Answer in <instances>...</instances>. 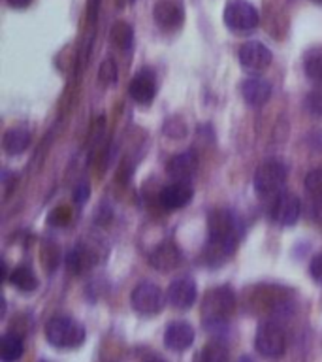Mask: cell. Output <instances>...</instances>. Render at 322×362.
<instances>
[{
	"instance_id": "obj_1",
	"label": "cell",
	"mask_w": 322,
	"mask_h": 362,
	"mask_svg": "<svg viewBox=\"0 0 322 362\" xmlns=\"http://www.w3.org/2000/svg\"><path fill=\"white\" fill-rule=\"evenodd\" d=\"M236 311V294L230 287H217L205 293L202 302L203 327L208 330L225 327Z\"/></svg>"
},
{
	"instance_id": "obj_2",
	"label": "cell",
	"mask_w": 322,
	"mask_h": 362,
	"mask_svg": "<svg viewBox=\"0 0 322 362\" xmlns=\"http://www.w3.org/2000/svg\"><path fill=\"white\" fill-rule=\"evenodd\" d=\"M45 336L47 341L59 349H73L85 341V328L72 317L56 315L47 322Z\"/></svg>"
},
{
	"instance_id": "obj_3",
	"label": "cell",
	"mask_w": 322,
	"mask_h": 362,
	"mask_svg": "<svg viewBox=\"0 0 322 362\" xmlns=\"http://www.w3.org/2000/svg\"><path fill=\"white\" fill-rule=\"evenodd\" d=\"M287 175V166L281 160H275V158L266 160V163L260 164L256 174H254V189L262 197L279 194L282 187H285Z\"/></svg>"
},
{
	"instance_id": "obj_4",
	"label": "cell",
	"mask_w": 322,
	"mask_h": 362,
	"mask_svg": "<svg viewBox=\"0 0 322 362\" xmlns=\"http://www.w3.org/2000/svg\"><path fill=\"white\" fill-rule=\"evenodd\" d=\"M258 10L247 0H232L225 8V25L237 34L253 33L258 27Z\"/></svg>"
},
{
	"instance_id": "obj_5",
	"label": "cell",
	"mask_w": 322,
	"mask_h": 362,
	"mask_svg": "<svg viewBox=\"0 0 322 362\" xmlns=\"http://www.w3.org/2000/svg\"><path fill=\"white\" fill-rule=\"evenodd\" d=\"M254 345L264 358H281L287 351V338L277 322H262L254 338Z\"/></svg>"
},
{
	"instance_id": "obj_6",
	"label": "cell",
	"mask_w": 322,
	"mask_h": 362,
	"mask_svg": "<svg viewBox=\"0 0 322 362\" xmlns=\"http://www.w3.org/2000/svg\"><path fill=\"white\" fill-rule=\"evenodd\" d=\"M130 302H132V308L141 315H155L162 310L166 300H164L160 287H157L151 281H143L132 291Z\"/></svg>"
},
{
	"instance_id": "obj_7",
	"label": "cell",
	"mask_w": 322,
	"mask_h": 362,
	"mask_svg": "<svg viewBox=\"0 0 322 362\" xmlns=\"http://www.w3.org/2000/svg\"><path fill=\"white\" fill-rule=\"evenodd\" d=\"M208 234L211 240H237V219L230 209H213L208 215Z\"/></svg>"
},
{
	"instance_id": "obj_8",
	"label": "cell",
	"mask_w": 322,
	"mask_h": 362,
	"mask_svg": "<svg viewBox=\"0 0 322 362\" xmlns=\"http://www.w3.org/2000/svg\"><path fill=\"white\" fill-rule=\"evenodd\" d=\"M299 211H302V204L296 194L279 192L273 200L270 215L279 226H292L299 219Z\"/></svg>"
},
{
	"instance_id": "obj_9",
	"label": "cell",
	"mask_w": 322,
	"mask_h": 362,
	"mask_svg": "<svg viewBox=\"0 0 322 362\" xmlns=\"http://www.w3.org/2000/svg\"><path fill=\"white\" fill-rule=\"evenodd\" d=\"M239 64L249 72H262L271 64V51L262 42H247L239 49Z\"/></svg>"
},
{
	"instance_id": "obj_10",
	"label": "cell",
	"mask_w": 322,
	"mask_h": 362,
	"mask_svg": "<svg viewBox=\"0 0 322 362\" xmlns=\"http://www.w3.org/2000/svg\"><path fill=\"white\" fill-rule=\"evenodd\" d=\"M168 300L175 310H189L196 302V283L191 277H179L169 283Z\"/></svg>"
},
{
	"instance_id": "obj_11",
	"label": "cell",
	"mask_w": 322,
	"mask_h": 362,
	"mask_svg": "<svg viewBox=\"0 0 322 362\" xmlns=\"http://www.w3.org/2000/svg\"><path fill=\"white\" fill-rule=\"evenodd\" d=\"M192 187L186 183V181H175V183H169L160 191L158 194V200H160V206L166 209H179L185 208L186 204L192 200Z\"/></svg>"
},
{
	"instance_id": "obj_12",
	"label": "cell",
	"mask_w": 322,
	"mask_h": 362,
	"mask_svg": "<svg viewBox=\"0 0 322 362\" xmlns=\"http://www.w3.org/2000/svg\"><path fill=\"white\" fill-rule=\"evenodd\" d=\"M194 341V328L185 321L169 322L164 332V344L172 351L189 349Z\"/></svg>"
},
{
	"instance_id": "obj_13",
	"label": "cell",
	"mask_w": 322,
	"mask_h": 362,
	"mask_svg": "<svg viewBox=\"0 0 322 362\" xmlns=\"http://www.w3.org/2000/svg\"><path fill=\"white\" fill-rule=\"evenodd\" d=\"M168 175L175 181H189L198 170V157L194 151H183L168 160Z\"/></svg>"
},
{
	"instance_id": "obj_14",
	"label": "cell",
	"mask_w": 322,
	"mask_h": 362,
	"mask_svg": "<svg viewBox=\"0 0 322 362\" xmlns=\"http://www.w3.org/2000/svg\"><path fill=\"white\" fill-rule=\"evenodd\" d=\"M149 262H151L153 268L160 272L175 270L181 264V251L172 242H162L151 251Z\"/></svg>"
},
{
	"instance_id": "obj_15",
	"label": "cell",
	"mask_w": 322,
	"mask_h": 362,
	"mask_svg": "<svg viewBox=\"0 0 322 362\" xmlns=\"http://www.w3.org/2000/svg\"><path fill=\"white\" fill-rule=\"evenodd\" d=\"M130 96L140 104H149L157 95V81L151 70H141L136 74V78L130 81Z\"/></svg>"
},
{
	"instance_id": "obj_16",
	"label": "cell",
	"mask_w": 322,
	"mask_h": 362,
	"mask_svg": "<svg viewBox=\"0 0 322 362\" xmlns=\"http://www.w3.org/2000/svg\"><path fill=\"white\" fill-rule=\"evenodd\" d=\"M153 16H155V21H157L158 27L164 28V30L181 27V23H183V10L172 0L157 2L155 10H153Z\"/></svg>"
},
{
	"instance_id": "obj_17",
	"label": "cell",
	"mask_w": 322,
	"mask_h": 362,
	"mask_svg": "<svg viewBox=\"0 0 322 362\" xmlns=\"http://www.w3.org/2000/svg\"><path fill=\"white\" fill-rule=\"evenodd\" d=\"M242 95L247 104L251 106H262L270 100L271 96V85L266 79L254 76V78L245 79L242 83Z\"/></svg>"
},
{
	"instance_id": "obj_18",
	"label": "cell",
	"mask_w": 322,
	"mask_h": 362,
	"mask_svg": "<svg viewBox=\"0 0 322 362\" xmlns=\"http://www.w3.org/2000/svg\"><path fill=\"white\" fill-rule=\"evenodd\" d=\"M237 240H211L208 238L205 249H203V259L208 264H222L225 260L230 259V255L236 251Z\"/></svg>"
},
{
	"instance_id": "obj_19",
	"label": "cell",
	"mask_w": 322,
	"mask_h": 362,
	"mask_svg": "<svg viewBox=\"0 0 322 362\" xmlns=\"http://www.w3.org/2000/svg\"><path fill=\"white\" fill-rule=\"evenodd\" d=\"M8 281L21 293H32L38 288V277L28 266H16L8 276Z\"/></svg>"
},
{
	"instance_id": "obj_20",
	"label": "cell",
	"mask_w": 322,
	"mask_h": 362,
	"mask_svg": "<svg viewBox=\"0 0 322 362\" xmlns=\"http://www.w3.org/2000/svg\"><path fill=\"white\" fill-rule=\"evenodd\" d=\"M30 144V132L23 127H17V129H10L4 134V140H2V147L8 155H19L28 147Z\"/></svg>"
},
{
	"instance_id": "obj_21",
	"label": "cell",
	"mask_w": 322,
	"mask_h": 362,
	"mask_svg": "<svg viewBox=\"0 0 322 362\" xmlns=\"http://www.w3.org/2000/svg\"><path fill=\"white\" fill-rule=\"evenodd\" d=\"M23 349H25V345H23L21 336H17V334H6L0 339V358H2V362L19 361Z\"/></svg>"
},
{
	"instance_id": "obj_22",
	"label": "cell",
	"mask_w": 322,
	"mask_h": 362,
	"mask_svg": "<svg viewBox=\"0 0 322 362\" xmlns=\"http://www.w3.org/2000/svg\"><path fill=\"white\" fill-rule=\"evenodd\" d=\"M228 347L219 339H211L202 349V362H228Z\"/></svg>"
},
{
	"instance_id": "obj_23",
	"label": "cell",
	"mask_w": 322,
	"mask_h": 362,
	"mask_svg": "<svg viewBox=\"0 0 322 362\" xmlns=\"http://www.w3.org/2000/svg\"><path fill=\"white\" fill-rule=\"evenodd\" d=\"M112 42L121 49H129L132 42H134V30L129 23L117 21L112 27Z\"/></svg>"
},
{
	"instance_id": "obj_24",
	"label": "cell",
	"mask_w": 322,
	"mask_h": 362,
	"mask_svg": "<svg viewBox=\"0 0 322 362\" xmlns=\"http://www.w3.org/2000/svg\"><path fill=\"white\" fill-rule=\"evenodd\" d=\"M305 76L315 81V83H322V51H311L309 55L305 57L304 62Z\"/></svg>"
},
{
	"instance_id": "obj_25",
	"label": "cell",
	"mask_w": 322,
	"mask_h": 362,
	"mask_svg": "<svg viewBox=\"0 0 322 362\" xmlns=\"http://www.w3.org/2000/svg\"><path fill=\"white\" fill-rule=\"evenodd\" d=\"M89 253L85 251L83 247H76L72 249L66 257V264L68 268L73 272V274H81L85 270V266H89Z\"/></svg>"
},
{
	"instance_id": "obj_26",
	"label": "cell",
	"mask_w": 322,
	"mask_h": 362,
	"mask_svg": "<svg viewBox=\"0 0 322 362\" xmlns=\"http://www.w3.org/2000/svg\"><path fill=\"white\" fill-rule=\"evenodd\" d=\"M305 189L311 197L322 200V168L311 170L309 174L305 175Z\"/></svg>"
},
{
	"instance_id": "obj_27",
	"label": "cell",
	"mask_w": 322,
	"mask_h": 362,
	"mask_svg": "<svg viewBox=\"0 0 322 362\" xmlns=\"http://www.w3.org/2000/svg\"><path fill=\"white\" fill-rule=\"evenodd\" d=\"M98 76H100V81L102 83H113L115 79H117V66H115V62H113V59H104V62L100 64V72H98Z\"/></svg>"
},
{
	"instance_id": "obj_28",
	"label": "cell",
	"mask_w": 322,
	"mask_h": 362,
	"mask_svg": "<svg viewBox=\"0 0 322 362\" xmlns=\"http://www.w3.org/2000/svg\"><path fill=\"white\" fill-rule=\"evenodd\" d=\"M305 106L313 115L316 117H322V89L311 90L307 98H305Z\"/></svg>"
},
{
	"instance_id": "obj_29",
	"label": "cell",
	"mask_w": 322,
	"mask_h": 362,
	"mask_svg": "<svg viewBox=\"0 0 322 362\" xmlns=\"http://www.w3.org/2000/svg\"><path fill=\"white\" fill-rule=\"evenodd\" d=\"M309 272L315 281L322 283V251L313 257V260H311V266H309Z\"/></svg>"
},
{
	"instance_id": "obj_30",
	"label": "cell",
	"mask_w": 322,
	"mask_h": 362,
	"mask_svg": "<svg viewBox=\"0 0 322 362\" xmlns=\"http://www.w3.org/2000/svg\"><path fill=\"white\" fill-rule=\"evenodd\" d=\"M87 197H89V187H87V183H79V185L73 189V198H76V202L83 204L85 200H87Z\"/></svg>"
},
{
	"instance_id": "obj_31",
	"label": "cell",
	"mask_w": 322,
	"mask_h": 362,
	"mask_svg": "<svg viewBox=\"0 0 322 362\" xmlns=\"http://www.w3.org/2000/svg\"><path fill=\"white\" fill-rule=\"evenodd\" d=\"M311 217H313L315 223H318V225L322 226V200H316V202L313 204V208H311Z\"/></svg>"
},
{
	"instance_id": "obj_32",
	"label": "cell",
	"mask_w": 322,
	"mask_h": 362,
	"mask_svg": "<svg viewBox=\"0 0 322 362\" xmlns=\"http://www.w3.org/2000/svg\"><path fill=\"white\" fill-rule=\"evenodd\" d=\"M30 2H32V0H8V4H10L11 8H16V10H25V8L30 6Z\"/></svg>"
},
{
	"instance_id": "obj_33",
	"label": "cell",
	"mask_w": 322,
	"mask_h": 362,
	"mask_svg": "<svg viewBox=\"0 0 322 362\" xmlns=\"http://www.w3.org/2000/svg\"><path fill=\"white\" fill-rule=\"evenodd\" d=\"M143 362H166V361H164V358H160V356H147Z\"/></svg>"
},
{
	"instance_id": "obj_34",
	"label": "cell",
	"mask_w": 322,
	"mask_h": 362,
	"mask_svg": "<svg viewBox=\"0 0 322 362\" xmlns=\"http://www.w3.org/2000/svg\"><path fill=\"white\" fill-rule=\"evenodd\" d=\"M313 2H316V4H322V0H313Z\"/></svg>"
}]
</instances>
